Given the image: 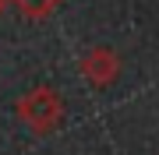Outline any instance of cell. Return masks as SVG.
<instances>
[{"label":"cell","instance_id":"6da1fadb","mask_svg":"<svg viewBox=\"0 0 159 155\" xmlns=\"http://www.w3.org/2000/svg\"><path fill=\"white\" fill-rule=\"evenodd\" d=\"M14 4L21 7V11H29V14H35V18H39V14H46V11H50V7H57L60 0H14Z\"/></svg>","mask_w":159,"mask_h":155},{"label":"cell","instance_id":"7a4b0ae2","mask_svg":"<svg viewBox=\"0 0 159 155\" xmlns=\"http://www.w3.org/2000/svg\"><path fill=\"white\" fill-rule=\"evenodd\" d=\"M0 4H4V0H0Z\"/></svg>","mask_w":159,"mask_h":155}]
</instances>
